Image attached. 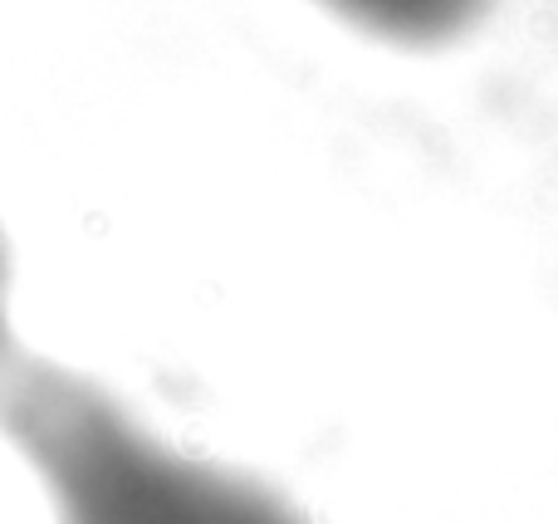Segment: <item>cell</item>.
<instances>
[{
	"instance_id": "cell-1",
	"label": "cell",
	"mask_w": 558,
	"mask_h": 524,
	"mask_svg": "<svg viewBox=\"0 0 558 524\" xmlns=\"http://www.w3.org/2000/svg\"><path fill=\"white\" fill-rule=\"evenodd\" d=\"M0 427L59 524H304L260 480L167 447L104 388L45 363L0 368Z\"/></svg>"
},
{
	"instance_id": "cell-2",
	"label": "cell",
	"mask_w": 558,
	"mask_h": 524,
	"mask_svg": "<svg viewBox=\"0 0 558 524\" xmlns=\"http://www.w3.org/2000/svg\"><path fill=\"white\" fill-rule=\"evenodd\" d=\"M324 5L392 45H441L475 25L490 0H324Z\"/></svg>"
},
{
	"instance_id": "cell-3",
	"label": "cell",
	"mask_w": 558,
	"mask_h": 524,
	"mask_svg": "<svg viewBox=\"0 0 558 524\" xmlns=\"http://www.w3.org/2000/svg\"><path fill=\"white\" fill-rule=\"evenodd\" d=\"M10 363V339H5V251H0V368Z\"/></svg>"
}]
</instances>
